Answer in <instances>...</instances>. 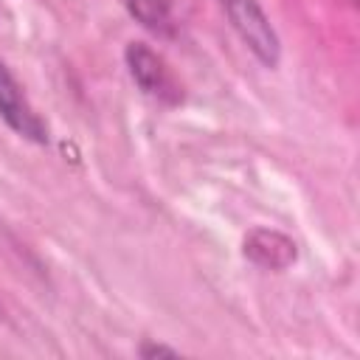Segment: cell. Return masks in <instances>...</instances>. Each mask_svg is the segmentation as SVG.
I'll list each match as a JSON object with an SVG mask.
<instances>
[{
	"mask_svg": "<svg viewBox=\"0 0 360 360\" xmlns=\"http://www.w3.org/2000/svg\"><path fill=\"white\" fill-rule=\"evenodd\" d=\"M121 6L146 31H152L158 37H172L174 34V20H172L169 0H121Z\"/></svg>",
	"mask_w": 360,
	"mask_h": 360,
	"instance_id": "5",
	"label": "cell"
},
{
	"mask_svg": "<svg viewBox=\"0 0 360 360\" xmlns=\"http://www.w3.org/2000/svg\"><path fill=\"white\" fill-rule=\"evenodd\" d=\"M124 59H127V68H129V76L132 82L146 93V96H155V98H163V101H174L177 93H174V84L163 68V59L146 48L143 42H129L127 51H124Z\"/></svg>",
	"mask_w": 360,
	"mask_h": 360,
	"instance_id": "3",
	"label": "cell"
},
{
	"mask_svg": "<svg viewBox=\"0 0 360 360\" xmlns=\"http://www.w3.org/2000/svg\"><path fill=\"white\" fill-rule=\"evenodd\" d=\"M245 256L250 262H256L259 267H270V270H281L290 262H295V242L287 239L278 231H253L245 239Z\"/></svg>",
	"mask_w": 360,
	"mask_h": 360,
	"instance_id": "4",
	"label": "cell"
},
{
	"mask_svg": "<svg viewBox=\"0 0 360 360\" xmlns=\"http://www.w3.org/2000/svg\"><path fill=\"white\" fill-rule=\"evenodd\" d=\"M141 354H143V357H158V354H169V357H174L177 352L169 349V346H160V343H146V346L141 349Z\"/></svg>",
	"mask_w": 360,
	"mask_h": 360,
	"instance_id": "6",
	"label": "cell"
},
{
	"mask_svg": "<svg viewBox=\"0 0 360 360\" xmlns=\"http://www.w3.org/2000/svg\"><path fill=\"white\" fill-rule=\"evenodd\" d=\"M0 118L22 138L34 143H48V127L28 104L22 87L11 76V70L0 62Z\"/></svg>",
	"mask_w": 360,
	"mask_h": 360,
	"instance_id": "2",
	"label": "cell"
},
{
	"mask_svg": "<svg viewBox=\"0 0 360 360\" xmlns=\"http://www.w3.org/2000/svg\"><path fill=\"white\" fill-rule=\"evenodd\" d=\"M222 8L228 14L233 31L245 42V48L264 68H276L278 56H281V42H278V34L270 25L267 14L262 11V6L256 0H222Z\"/></svg>",
	"mask_w": 360,
	"mask_h": 360,
	"instance_id": "1",
	"label": "cell"
}]
</instances>
